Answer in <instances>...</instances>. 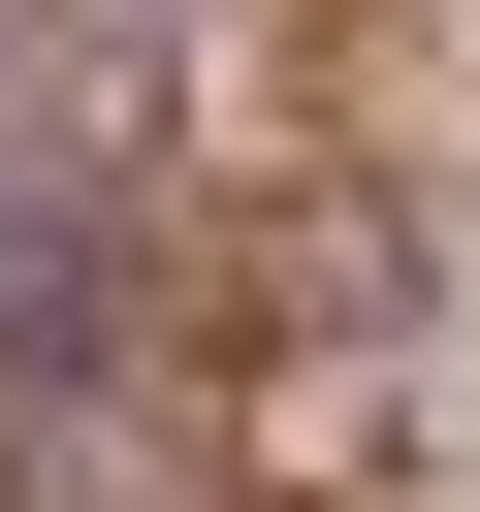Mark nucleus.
<instances>
[{"label":"nucleus","mask_w":480,"mask_h":512,"mask_svg":"<svg viewBox=\"0 0 480 512\" xmlns=\"http://www.w3.org/2000/svg\"><path fill=\"white\" fill-rule=\"evenodd\" d=\"M416 320H448V224H416V192H352V160H320V192H288V224H256V352H416Z\"/></svg>","instance_id":"1"}]
</instances>
